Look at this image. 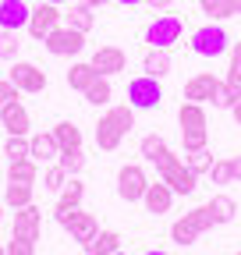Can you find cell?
Wrapping results in <instances>:
<instances>
[{"label":"cell","instance_id":"obj_1","mask_svg":"<svg viewBox=\"0 0 241 255\" xmlns=\"http://www.w3.org/2000/svg\"><path fill=\"white\" fill-rule=\"evenodd\" d=\"M131 128H135V107L131 103L107 107V114H100V121H96V145L103 152H114Z\"/></svg>","mask_w":241,"mask_h":255},{"label":"cell","instance_id":"obj_2","mask_svg":"<svg viewBox=\"0 0 241 255\" xmlns=\"http://www.w3.org/2000/svg\"><path fill=\"white\" fill-rule=\"evenodd\" d=\"M177 124H181V145H185V152L206 149V142H209V121H206V107L202 103H181Z\"/></svg>","mask_w":241,"mask_h":255},{"label":"cell","instance_id":"obj_3","mask_svg":"<svg viewBox=\"0 0 241 255\" xmlns=\"http://www.w3.org/2000/svg\"><path fill=\"white\" fill-rule=\"evenodd\" d=\"M156 174H160V181L170 184L174 195H192V191L199 188V174H192V170L185 167V156H177V152H170V149L156 159Z\"/></svg>","mask_w":241,"mask_h":255},{"label":"cell","instance_id":"obj_4","mask_svg":"<svg viewBox=\"0 0 241 255\" xmlns=\"http://www.w3.org/2000/svg\"><path fill=\"white\" fill-rule=\"evenodd\" d=\"M213 227H217V223H213V213H209V206H195V209H188L181 220H174L170 241L181 245V248H188V245H195L206 231H213Z\"/></svg>","mask_w":241,"mask_h":255},{"label":"cell","instance_id":"obj_5","mask_svg":"<svg viewBox=\"0 0 241 255\" xmlns=\"http://www.w3.org/2000/svg\"><path fill=\"white\" fill-rule=\"evenodd\" d=\"M227 50H231V39H227V32L217 21H209V25H202V28L192 32V53L195 57L213 60V57H224Z\"/></svg>","mask_w":241,"mask_h":255},{"label":"cell","instance_id":"obj_6","mask_svg":"<svg viewBox=\"0 0 241 255\" xmlns=\"http://www.w3.org/2000/svg\"><path fill=\"white\" fill-rule=\"evenodd\" d=\"M181 36H185V21L177 14H163V18H156L145 28V43L153 50H174L181 43Z\"/></svg>","mask_w":241,"mask_h":255},{"label":"cell","instance_id":"obj_7","mask_svg":"<svg viewBox=\"0 0 241 255\" xmlns=\"http://www.w3.org/2000/svg\"><path fill=\"white\" fill-rule=\"evenodd\" d=\"M128 103H131L135 110H156V107L163 103V85H160V78H153V75L131 78V82H128Z\"/></svg>","mask_w":241,"mask_h":255},{"label":"cell","instance_id":"obj_8","mask_svg":"<svg viewBox=\"0 0 241 255\" xmlns=\"http://www.w3.org/2000/svg\"><path fill=\"white\" fill-rule=\"evenodd\" d=\"M145 188H149V174L138 167V163H124L117 170V199L120 202H142L145 195Z\"/></svg>","mask_w":241,"mask_h":255},{"label":"cell","instance_id":"obj_9","mask_svg":"<svg viewBox=\"0 0 241 255\" xmlns=\"http://www.w3.org/2000/svg\"><path fill=\"white\" fill-rule=\"evenodd\" d=\"M7 78L14 82V89L18 92H28V96H36V92H43L46 89V71L39 68V64H32V60H11V71H7Z\"/></svg>","mask_w":241,"mask_h":255},{"label":"cell","instance_id":"obj_10","mask_svg":"<svg viewBox=\"0 0 241 255\" xmlns=\"http://www.w3.org/2000/svg\"><path fill=\"white\" fill-rule=\"evenodd\" d=\"M43 46L53 53V57H78L82 50H85V32H78V28H71V25H64V28H53L50 36L43 39Z\"/></svg>","mask_w":241,"mask_h":255},{"label":"cell","instance_id":"obj_11","mask_svg":"<svg viewBox=\"0 0 241 255\" xmlns=\"http://www.w3.org/2000/svg\"><path fill=\"white\" fill-rule=\"evenodd\" d=\"M60 18H64V11H60L57 4H46V0H39V4L32 7V14H28V36L32 39H46L50 32L60 25Z\"/></svg>","mask_w":241,"mask_h":255},{"label":"cell","instance_id":"obj_12","mask_svg":"<svg viewBox=\"0 0 241 255\" xmlns=\"http://www.w3.org/2000/svg\"><path fill=\"white\" fill-rule=\"evenodd\" d=\"M39 231H43V213H39V206L32 202V206H21V209H14V238H21V241H39Z\"/></svg>","mask_w":241,"mask_h":255},{"label":"cell","instance_id":"obj_13","mask_svg":"<svg viewBox=\"0 0 241 255\" xmlns=\"http://www.w3.org/2000/svg\"><path fill=\"white\" fill-rule=\"evenodd\" d=\"M89 64H93V68H96L103 78H110V75H120V71L128 68V53L120 50V46H100Z\"/></svg>","mask_w":241,"mask_h":255},{"label":"cell","instance_id":"obj_14","mask_svg":"<svg viewBox=\"0 0 241 255\" xmlns=\"http://www.w3.org/2000/svg\"><path fill=\"white\" fill-rule=\"evenodd\" d=\"M220 78L213 71H199L185 82V100L188 103H213V92H217Z\"/></svg>","mask_w":241,"mask_h":255},{"label":"cell","instance_id":"obj_15","mask_svg":"<svg viewBox=\"0 0 241 255\" xmlns=\"http://www.w3.org/2000/svg\"><path fill=\"white\" fill-rule=\"evenodd\" d=\"M142 206H145V213H153V216L170 213V206H174V191H170V184H167V181H149L145 195H142Z\"/></svg>","mask_w":241,"mask_h":255},{"label":"cell","instance_id":"obj_16","mask_svg":"<svg viewBox=\"0 0 241 255\" xmlns=\"http://www.w3.org/2000/svg\"><path fill=\"white\" fill-rule=\"evenodd\" d=\"M0 124H4L7 135H28L32 117H28V110L21 107V100H11V103L0 107Z\"/></svg>","mask_w":241,"mask_h":255},{"label":"cell","instance_id":"obj_17","mask_svg":"<svg viewBox=\"0 0 241 255\" xmlns=\"http://www.w3.org/2000/svg\"><path fill=\"white\" fill-rule=\"evenodd\" d=\"M60 227H68V234H71L75 241H82V245H89V241L100 234L96 216H93V213H82V209H71V216L60 223Z\"/></svg>","mask_w":241,"mask_h":255},{"label":"cell","instance_id":"obj_18","mask_svg":"<svg viewBox=\"0 0 241 255\" xmlns=\"http://www.w3.org/2000/svg\"><path fill=\"white\" fill-rule=\"evenodd\" d=\"M82 199H85V184H82L78 177H68V184L60 188V199H57V209H53L57 223H64V220L71 216V209H78V206H82Z\"/></svg>","mask_w":241,"mask_h":255},{"label":"cell","instance_id":"obj_19","mask_svg":"<svg viewBox=\"0 0 241 255\" xmlns=\"http://www.w3.org/2000/svg\"><path fill=\"white\" fill-rule=\"evenodd\" d=\"M60 156V145L53 138V131H36L28 138V159H36V163H57Z\"/></svg>","mask_w":241,"mask_h":255},{"label":"cell","instance_id":"obj_20","mask_svg":"<svg viewBox=\"0 0 241 255\" xmlns=\"http://www.w3.org/2000/svg\"><path fill=\"white\" fill-rule=\"evenodd\" d=\"M28 14H32V7L25 4V0H0V28H25L28 25Z\"/></svg>","mask_w":241,"mask_h":255},{"label":"cell","instance_id":"obj_21","mask_svg":"<svg viewBox=\"0 0 241 255\" xmlns=\"http://www.w3.org/2000/svg\"><path fill=\"white\" fill-rule=\"evenodd\" d=\"M170 68H174L170 50H153V46H149V53H145V60H142V71L153 75V78H167Z\"/></svg>","mask_w":241,"mask_h":255},{"label":"cell","instance_id":"obj_22","mask_svg":"<svg viewBox=\"0 0 241 255\" xmlns=\"http://www.w3.org/2000/svg\"><path fill=\"white\" fill-rule=\"evenodd\" d=\"M32 202H36V188H32V184H25V181H7V188H4V206L21 209V206H32Z\"/></svg>","mask_w":241,"mask_h":255},{"label":"cell","instance_id":"obj_23","mask_svg":"<svg viewBox=\"0 0 241 255\" xmlns=\"http://www.w3.org/2000/svg\"><path fill=\"white\" fill-rule=\"evenodd\" d=\"M96 78H100V71H96L89 60H78V64H71V68H68V85H71L75 92H85Z\"/></svg>","mask_w":241,"mask_h":255},{"label":"cell","instance_id":"obj_24","mask_svg":"<svg viewBox=\"0 0 241 255\" xmlns=\"http://www.w3.org/2000/svg\"><path fill=\"white\" fill-rule=\"evenodd\" d=\"M50 131H53V138H57L60 149H82V128L75 121H60V124L50 128Z\"/></svg>","mask_w":241,"mask_h":255},{"label":"cell","instance_id":"obj_25","mask_svg":"<svg viewBox=\"0 0 241 255\" xmlns=\"http://www.w3.org/2000/svg\"><path fill=\"white\" fill-rule=\"evenodd\" d=\"M206 206H209V213H213V223H217V227H220V223H231V220L238 216V202H234L231 195H224V191H220V195H213Z\"/></svg>","mask_w":241,"mask_h":255},{"label":"cell","instance_id":"obj_26","mask_svg":"<svg viewBox=\"0 0 241 255\" xmlns=\"http://www.w3.org/2000/svg\"><path fill=\"white\" fill-rule=\"evenodd\" d=\"M64 21H68L71 28H78V32H89V28L96 25V14H93V7H89V4H82V0H78V4H71V7L64 11Z\"/></svg>","mask_w":241,"mask_h":255},{"label":"cell","instance_id":"obj_27","mask_svg":"<svg viewBox=\"0 0 241 255\" xmlns=\"http://www.w3.org/2000/svg\"><path fill=\"white\" fill-rule=\"evenodd\" d=\"M85 252L89 255H114V252H120V234L117 231H100L93 241L85 245Z\"/></svg>","mask_w":241,"mask_h":255},{"label":"cell","instance_id":"obj_28","mask_svg":"<svg viewBox=\"0 0 241 255\" xmlns=\"http://www.w3.org/2000/svg\"><path fill=\"white\" fill-rule=\"evenodd\" d=\"M82 96H85V103H93V107H110V100H114L110 78H103V75H100V78H96L93 85H89V89H85Z\"/></svg>","mask_w":241,"mask_h":255},{"label":"cell","instance_id":"obj_29","mask_svg":"<svg viewBox=\"0 0 241 255\" xmlns=\"http://www.w3.org/2000/svg\"><path fill=\"white\" fill-rule=\"evenodd\" d=\"M36 177H39V163H36V159H14V163H7V181L36 184Z\"/></svg>","mask_w":241,"mask_h":255},{"label":"cell","instance_id":"obj_30","mask_svg":"<svg viewBox=\"0 0 241 255\" xmlns=\"http://www.w3.org/2000/svg\"><path fill=\"white\" fill-rule=\"evenodd\" d=\"M57 163L68 170V177H78V174L85 170V152H82V149H60Z\"/></svg>","mask_w":241,"mask_h":255},{"label":"cell","instance_id":"obj_31","mask_svg":"<svg viewBox=\"0 0 241 255\" xmlns=\"http://www.w3.org/2000/svg\"><path fill=\"white\" fill-rule=\"evenodd\" d=\"M138 152H142V159H149V163H156V159L167 152V142H163V135H145L142 142H138Z\"/></svg>","mask_w":241,"mask_h":255},{"label":"cell","instance_id":"obj_32","mask_svg":"<svg viewBox=\"0 0 241 255\" xmlns=\"http://www.w3.org/2000/svg\"><path fill=\"white\" fill-rule=\"evenodd\" d=\"M185 167L192 174H209V167H213V152H209V145L195 149V152H185Z\"/></svg>","mask_w":241,"mask_h":255},{"label":"cell","instance_id":"obj_33","mask_svg":"<svg viewBox=\"0 0 241 255\" xmlns=\"http://www.w3.org/2000/svg\"><path fill=\"white\" fill-rule=\"evenodd\" d=\"M18 50H21L18 32H11V28H0V60H18Z\"/></svg>","mask_w":241,"mask_h":255},{"label":"cell","instance_id":"obj_34","mask_svg":"<svg viewBox=\"0 0 241 255\" xmlns=\"http://www.w3.org/2000/svg\"><path fill=\"white\" fill-rule=\"evenodd\" d=\"M4 156H7V163H14V159H28V135H7Z\"/></svg>","mask_w":241,"mask_h":255},{"label":"cell","instance_id":"obj_35","mask_svg":"<svg viewBox=\"0 0 241 255\" xmlns=\"http://www.w3.org/2000/svg\"><path fill=\"white\" fill-rule=\"evenodd\" d=\"M199 7L209 21H227L231 11H227V0H199Z\"/></svg>","mask_w":241,"mask_h":255},{"label":"cell","instance_id":"obj_36","mask_svg":"<svg viewBox=\"0 0 241 255\" xmlns=\"http://www.w3.org/2000/svg\"><path fill=\"white\" fill-rule=\"evenodd\" d=\"M234 100H238V89H234L231 82H220L217 92H213V107H217V110H231Z\"/></svg>","mask_w":241,"mask_h":255},{"label":"cell","instance_id":"obj_37","mask_svg":"<svg viewBox=\"0 0 241 255\" xmlns=\"http://www.w3.org/2000/svg\"><path fill=\"white\" fill-rule=\"evenodd\" d=\"M43 184H46L50 191H60V188H64V184H68V170H64V167H60V163H53V167H46V170H43Z\"/></svg>","mask_w":241,"mask_h":255},{"label":"cell","instance_id":"obj_38","mask_svg":"<svg viewBox=\"0 0 241 255\" xmlns=\"http://www.w3.org/2000/svg\"><path fill=\"white\" fill-rule=\"evenodd\" d=\"M209 177H213V184H231V181H234L231 159H213V167H209Z\"/></svg>","mask_w":241,"mask_h":255},{"label":"cell","instance_id":"obj_39","mask_svg":"<svg viewBox=\"0 0 241 255\" xmlns=\"http://www.w3.org/2000/svg\"><path fill=\"white\" fill-rule=\"evenodd\" d=\"M227 82L234 89H241V43L231 46V64H227Z\"/></svg>","mask_w":241,"mask_h":255},{"label":"cell","instance_id":"obj_40","mask_svg":"<svg viewBox=\"0 0 241 255\" xmlns=\"http://www.w3.org/2000/svg\"><path fill=\"white\" fill-rule=\"evenodd\" d=\"M4 255H36V245L32 241H21V238H11L4 245Z\"/></svg>","mask_w":241,"mask_h":255},{"label":"cell","instance_id":"obj_41","mask_svg":"<svg viewBox=\"0 0 241 255\" xmlns=\"http://www.w3.org/2000/svg\"><path fill=\"white\" fill-rule=\"evenodd\" d=\"M11 100H18V89H14V82H11V78H0V107H4V103H11Z\"/></svg>","mask_w":241,"mask_h":255},{"label":"cell","instance_id":"obj_42","mask_svg":"<svg viewBox=\"0 0 241 255\" xmlns=\"http://www.w3.org/2000/svg\"><path fill=\"white\" fill-rule=\"evenodd\" d=\"M231 117L241 124V89H238V100H234V107H231Z\"/></svg>","mask_w":241,"mask_h":255},{"label":"cell","instance_id":"obj_43","mask_svg":"<svg viewBox=\"0 0 241 255\" xmlns=\"http://www.w3.org/2000/svg\"><path fill=\"white\" fill-rule=\"evenodd\" d=\"M145 4H149V7H156V11H167L174 0H145Z\"/></svg>","mask_w":241,"mask_h":255},{"label":"cell","instance_id":"obj_44","mask_svg":"<svg viewBox=\"0 0 241 255\" xmlns=\"http://www.w3.org/2000/svg\"><path fill=\"white\" fill-rule=\"evenodd\" d=\"M231 167H234V181H241V152L231 156Z\"/></svg>","mask_w":241,"mask_h":255},{"label":"cell","instance_id":"obj_45","mask_svg":"<svg viewBox=\"0 0 241 255\" xmlns=\"http://www.w3.org/2000/svg\"><path fill=\"white\" fill-rule=\"evenodd\" d=\"M82 4H89V7H103V4H110V0H82Z\"/></svg>","mask_w":241,"mask_h":255},{"label":"cell","instance_id":"obj_46","mask_svg":"<svg viewBox=\"0 0 241 255\" xmlns=\"http://www.w3.org/2000/svg\"><path fill=\"white\" fill-rule=\"evenodd\" d=\"M117 4H124V7H138V4H145V0H117Z\"/></svg>","mask_w":241,"mask_h":255},{"label":"cell","instance_id":"obj_47","mask_svg":"<svg viewBox=\"0 0 241 255\" xmlns=\"http://www.w3.org/2000/svg\"><path fill=\"white\" fill-rule=\"evenodd\" d=\"M145 255H170V252H167V248H149Z\"/></svg>","mask_w":241,"mask_h":255},{"label":"cell","instance_id":"obj_48","mask_svg":"<svg viewBox=\"0 0 241 255\" xmlns=\"http://www.w3.org/2000/svg\"><path fill=\"white\" fill-rule=\"evenodd\" d=\"M46 4H57L60 7V4H71V0H46Z\"/></svg>","mask_w":241,"mask_h":255},{"label":"cell","instance_id":"obj_49","mask_svg":"<svg viewBox=\"0 0 241 255\" xmlns=\"http://www.w3.org/2000/svg\"><path fill=\"white\" fill-rule=\"evenodd\" d=\"M0 223H4V202H0Z\"/></svg>","mask_w":241,"mask_h":255},{"label":"cell","instance_id":"obj_50","mask_svg":"<svg viewBox=\"0 0 241 255\" xmlns=\"http://www.w3.org/2000/svg\"><path fill=\"white\" fill-rule=\"evenodd\" d=\"M114 255H128V252H114Z\"/></svg>","mask_w":241,"mask_h":255},{"label":"cell","instance_id":"obj_51","mask_svg":"<svg viewBox=\"0 0 241 255\" xmlns=\"http://www.w3.org/2000/svg\"><path fill=\"white\" fill-rule=\"evenodd\" d=\"M0 255H4V245H0Z\"/></svg>","mask_w":241,"mask_h":255},{"label":"cell","instance_id":"obj_52","mask_svg":"<svg viewBox=\"0 0 241 255\" xmlns=\"http://www.w3.org/2000/svg\"><path fill=\"white\" fill-rule=\"evenodd\" d=\"M234 255H241V252H234Z\"/></svg>","mask_w":241,"mask_h":255}]
</instances>
